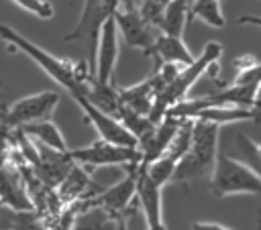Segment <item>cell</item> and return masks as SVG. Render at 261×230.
Listing matches in <instances>:
<instances>
[{
	"label": "cell",
	"mask_w": 261,
	"mask_h": 230,
	"mask_svg": "<svg viewBox=\"0 0 261 230\" xmlns=\"http://www.w3.org/2000/svg\"><path fill=\"white\" fill-rule=\"evenodd\" d=\"M12 2H16L20 8H24L27 12H31L39 18H51L53 16V6L47 0H12Z\"/></svg>",
	"instance_id": "obj_23"
},
{
	"label": "cell",
	"mask_w": 261,
	"mask_h": 230,
	"mask_svg": "<svg viewBox=\"0 0 261 230\" xmlns=\"http://www.w3.org/2000/svg\"><path fill=\"white\" fill-rule=\"evenodd\" d=\"M181 120L177 118H171V116H165L159 124H155L153 132L139 145V151H141V165L143 167H149L151 163H155L163 153L165 149L169 147V142L173 140L177 128H179Z\"/></svg>",
	"instance_id": "obj_13"
},
{
	"label": "cell",
	"mask_w": 261,
	"mask_h": 230,
	"mask_svg": "<svg viewBox=\"0 0 261 230\" xmlns=\"http://www.w3.org/2000/svg\"><path fill=\"white\" fill-rule=\"evenodd\" d=\"M147 230H167V228H165V222H163V224H157V226H147Z\"/></svg>",
	"instance_id": "obj_29"
},
{
	"label": "cell",
	"mask_w": 261,
	"mask_h": 230,
	"mask_svg": "<svg viewBox=\"0 0 261 230\" xmlns=\"http://www.w3.org/2000/svg\"><path fill=\"white\" fill-rule=\"evenodd\" d=\"M14 210L6 208L0 204V230H10L12 228V222H14Z\"/></svg>",
	"instance_id": "obj_25"
},
{
	"label": "cell",
	"mask_w": 261,
	"mask_h": 230,
	"mask_svg": "<svg viewBox=\"0 0 261 230\" xmlns=\"http://www.w3.org/2000/svg\"><path fill=\"white\" fill-rule=\"evenodd\" d=\"M0 204L14 212H35L24 179L10 161L0 167Z\"/></svg>",
	"instance_id": "obj_12"
},
{
	"label": "cell",
	"mask_w": 261,
	"mask_h": 230,
	"mask_svg": "<svg viewBox=\"0 0 261 230\" xmlns=\"http://www.w3.org/2000/svg\"><path fill=\"white\" fill-rule=\"evenodd\" d=\"M73 102L80 106V110L84 112L86 120L96 128V132H98V136H100L102 140H108V142L118 145V147H137V149H139L137 138H135L116 118H112V116H108L106 112L98 110V108H96L94 104H90L84 96L73 98Z\"/></svg>",
	"instance_id": "obj_10"
},
{
	"label": "cell",
	"mask_w": 261,
	"mask_h": 230,
	"mask_svg": "<svg viewBox=\"0 0 261 230\" xmlns=\"http://www.w3.org/2000/svg\"><path fill=\"white\" fill-rule=\"evenodd\" d=\"M69 159L84 167V169H96V167H110V165H118V167H130L141 163V151L137 147H118L112 145L108 140H94L88 147H80V149H69L67 151Z\"/></svg>",
	"instance_id": "obj_8"
},
{
	"label": "cell",
	"mask_w": 261,
	"mask_h": 230,
	"mask_svg": "<svg viewBox=\"0 0 261 230\" xmlns=\"http://www.w3.org/2000/svg\"><path fill=\"white\" fill-rule=\"evenodd\" d=\"M192 230H232L228 226H222L218 222H194Z\"/></svg>",
	"instance_id": "obj_26"
},
{
	"label": "cell",
	"mask_w": 261,
	"mask_h": 230,
	"mask_svg": "<svg viewBox=\"0 0 261 230\" xmlns=\"http://www.w3.org/2000/svg\"><path fill=\"white\" fill-rule=\"evenodd\" d=\"M222 57V45L218 41H208L202 49V53L196 57V61L192 65H186L179 69V73L175 75V79L157 96L153 110L149 114V120L153 124H159L167 110L173 108L177 102L186 100L190 88L204 75V73H212V69H218V61Z\"/></svg>",
	"instance_id": "obj_3"
},
{
	"label": "cell",
	"mask_w": 261,
	"mask_h": 230,
	"mask_svg": "<svg viewBox=\"0 0 261 230\" xmlns=\"http://www.w3.org/2000/svg\"><path fill=\"white\" fill-rule=\"evenodd\" d=\"M218 134H220V126H216L212 122L194 120L190 149L177 163L171 183L188 185L192 181L212 177V173L216 169L218 153H220L218 151Z\"/></svg>",
	"instance_id": "obj_2"
},
{
	"label": "cell",
	"mask_w": 261,
	"mask_h": 230,
	"mask_svg": "<svg viewBox=\"0 0 261 230\" xmlns=\"http://www.w3.org/2000/svg\"><path fill=\"white\" fill-rule=\"evenodd\" d=\"M59 104L57 92H37L31 96H24L16 102H12L0 116V126L6 130H18L22 126L51 120L55 108Z\"/></svg>",
	"instance_id": "obj_6"
},
{
	"label": "cell",
	"mask_w": 261,
	"mask_h": 230,
	"mask_svg": "<svg viewBox=\"0 0 261 230\" xmlns=\"http://www.w3.org/2000/svg\"><path fill=\"white\" fill-rule=\"evenodd\" d=\"M253 108H255V110H257V112H259V114H261V104H255V106H253Z\"/></svg>",
	"instance_id": "obj_31"
},
{
	"label": "cell",
	"mask_w": 261,
	"mask_h": 230,
	"mask_svg": "<svg viewBox=\"0 0 261 230\" xmlns=\"http://www.w3.org/2000/svg\"><path fill=\"white\" fill-rule=\"evenodd\" d=\"M192 120L212 122L216 126L230 122H261V114L255 108H239V106H208L198 110Z\"/></svg>",
	"instance_id": "obj_15"
},
{
	"label": "cell",
	"mask_w": 261,
	"mask_h": 230,
	"mask_svg": "<svg viewBox=\"0 0 261 230\" xmlns=\"http://www.w3.org/2000/svg\"><path fill=\"white\" fill-rule=\"evenodd\" d=\"M210 191L216 197H226L237 193L261 197V177L255 171H251L245 163H241L237 157L218 153L216 169L210 177Z\"/></svg>",
	"instance_id": "obj_5"
},
{
	"label": "cell",
	"mask_w": 261,
	"mask_h": 230,
	"mask_svg": "<svg viewBox=\"0 0 261 230\" xmlns=\"http://www.w3.org/2000/svg\"><path fill=\"white\" fill-rule=\"evenodd\" d=\"M118 222L100 208H88L73 220L69 230H116Z\"/></svg>",
	"instance_id": "obj_18"
},
{
	"label": "cell",
	"mask_w": 261,
	"mask_h": 230,
	"mask_svg": "<svg viewBox=\"0 0 261 230\" xmlns=\"http://www.w3.org/2000/svg\"><path fill=\"white\" fill-rule=\"evenodd\" d=\"M255 104H261V85H259V90H257V100H255Z\"/></svg>",
	"instance_id": "obj_30"
},
{
	"label": "cell",
	"mask_w": 261,
	"mask_h": 230,
	"mask_svg": "<svg viewBox=\"0 0 261 230\" xmlns=\"http://www.w3.org/2000/svg\"><path fill=\"white\" fill-rule=\"evenodd\" d=\"M196 0H171L161 16V33L184 39L186 24L192 20V8Z\"/></svg>",
	"instance_id": "obj_16"
},
{
	"label": "cell",
	"mask_w": 261,
	"mask_h": 230,
	"mask_svg": "<svg viewBox=\"0 0 261 230\" xmlns=\"http://www.w3.org/2000/svg\"><path fill=\"white\" fill-rule=\"evenodd\" d=\"M10 149H12V145H10V130L0 126V167L8 163Z\"/></svg>",
	"instance_id": "obj_24"
},
{
	"label": "cell",
	"mask_w": 261,
	"mask_h": 230,
	"mask_svg": "<svg viewBox=\"0 0 261 230\" xmlns=\"http://www.w3.org/2000/svg\"><path fill=\"white\" fill-rule=\"evenodd\" d=\"M239 24H253V26H261V16H255V14L239 16Z\"/></svg>",
	"instance_id": "obj_27"
},
{
	"label": "cell",
	"mask_w": 261,
	"mask_h": 230,
	"mask_svg": "<svg viewBox=\"0 0 261 230\" xmlns=\"http://www.w3.org/2000/svg\"><path fill=\"white\" fill-rule=\"evenodd\" d=\"M120 6V0H84V8L80 14L77 24L71 33L63 37V41H77L86 45L88 49V67L94 75L96 71V51H98V39L102 33V26L114 18L116 10Z\"/></svg>",
	"instance_id": "obj_4"
},
{
	"label": "cell",
	"mask_w": 261,
	"mask_h": 230,
	"mask_svg": "<svg viewBox=\"0 0 261 230\" xmlns=\"http://www.w3.org/2000/svg\"><path fill=\"white\" fill-rule=\"evenodd\" d=\"M137 2H139L141 14H143L151 24H155V26L159 28L161 16H163V12H165V8L169 6L171 0H137ZM159 31H161V28H159Z\"/></svg>",
	"instance_id": "obj_21"
},
{
	"label": "cell",
	"mask_w": 261,
	"mask_h": 230,
	"mask_svg": "<svg viewBox=\"0 0 261 230\" xmlns=\"http://www.w3.org/2000/svg\"><path fill=\"white\" fill-rule=\"evenodd\" d=\"M10 230H47V226L35 212H16Z\"/></svg>",
	"instance_id": "obj_22"
},
{
	"label": "cell",
	"mask_w": 261,
	"mask_h": 230,
	"mask_svg": "<svg viewBox=\"0 0 261 230\" xmlns=\"http://www.w3.org/2000/svg\"><path fill=\"white\" fill-rule=\"evenodd\" d=\"M114 22L122 41L128 47L143 51L145 55L151 53L161 35V31L141 14L137 0H120V6L114 14Z\"/></svg>",
	"instance_id": "obj_7"
},
{
	"label": "cell",
	"mask_w": 261,
	"mask_h": 230,
	"mask_svg": "<svg viewBox=\"0 0 261 230\" xmlns=\"http://www.w3.org/2000/svg\"><path fill=\"white\" fill-rule=\"evenodd\" d=\"M237 151H239V161L245 163L251 171H255L261 177V142L239 132L237 134Z\"/></svg>",
	"instance_id": "obj_19"
},
{
	"label": "cell",
	"mask_w": 261,
	"mask_h": 230,
	"mask_svg": "<svg viewBox=\"0 0 261 230\" xmlns=\"http://www.w3.org/2000/svg\"><path fill=\"white\" fill-rule=\"evenodd\" d=\"M0 39H4L6 45H10L12 49L22 51L29 59H33L55 83L65 88L71 98L86 96L90 79L94 77L86 61H71V59L55 57L49 51L35 45L33 41H29L27 37H22L20 33H16L14 28L6 26V24H0Z\"/></svg>",
	"instance_id": "obj_1"
},
{
	"label": "cell",
	"mask_w": 261,
	"mask_h": 230,
	"mask_svg": "<svg viewBox=\"0 0 261 230\" xmlns=\"http://www.w3.org/2000/svg\"><path fill=\"white\" fill-rule=\"evenodd\" d=\"M24 136H29L33 142L37 145H43L47 149H53V151H59V153H67V142H65V136L61 134L59 126L53 122V120H43V122H35V124H29V126H22L18 128Z\"/></svg>",
	"instance_id": "obj_17"
},
{
	"label": "cell",
	"mask_w": 261,
	"mask_h": 230,
	"mask_svg": "<svg viewBox=\"0 0 261 230\" xmlns=\"http://www.w3.org/2000/svg\"><path fill=\"white\" fill-rule=\"evenodd\" d=\"M149 57H153L155 67L167 65V63L186 67V65H192L196 61V55H192V51L188 49L184 39L171 37V35H165V33L159 35V39H157L155 47L151 49Z\"/></svg>",
	"instance_id": "obj_14"
},
{
	"label": "cell",
	"mask_w": 261,
	"mask_h": 230,
	"mask_svg": "<svg viewBox=\"0 0 261 230\" xmlns=\"http://www.w3.org/2000/svg\"><path fill=\"white\" fill-rule=\"evenodd\" d=\"M118 28L114 18H110L100 33L98 51H96V71L94 79L98 83H114V69L118 59Z\"/></svg>",
	"instance_id": "obj_11"
},
{
	"label": "cell",
	"mask_w": 261,
	"mask_h": 230,
	"mask_svg": "<svg viewBox=\"0 0 261 230\" xmlns=\"http://www.w3.org/2000/svg\"><path fill=\"white\" fill-rule=\"evenodd\" d=\"M220 2H222V0H220Z\"/></svg>",
	"instance_id": "obj_32"
},
{
	"label": "cell",
	"mask_w": 261,
	"mask_h": 230,
	"mask_svg": "<svg viewBox=\"0 0 261 230\" xmlns=\"http://www.w3.org/2000/svg\"><path fill=\"white\" fill-rule=\"evenodd\" d=\"M116 230H130V228H128V222H126V220H120Z\"/></svg>",
	"instance_id": "obj_28"
},
{
	"label": "cell",
	"mask_w": 261,
	"mask_h": 230,
	"mask_svg": "<svg viewBox=\"0 0 261 230\" xmlns=\"http://www.w3.org/2000/svg\"><path fill=\"white\" fill-rule=\"evenodd\" d=\"M222 2L220 0H196L192 8V18H200L208 26L222 28L226 24L224 14H222Z\"/></svg>",
	"instance_id": "obj_20"
},
{
	"label": "cell",
	"mask_w": 261,
	"mask_h": 230,
	"mask_svg": "<svg viewBox=\"0 0 261 230\" xmlns=\"http://www.w3.org/2000/svg\"><path fill=\"white\" fill-rule=\"evenodd\" d=\"M139 165L141 163L126 167V173L118 183L104 187L94 199H88V208H100L108 216H112L116 222L126 220L128 214H133L130 202L137 195V169H139Z\"/></svg>",
	"instance_id": "obj_9"
}]
</instances>
